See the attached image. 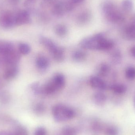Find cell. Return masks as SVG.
<instances>
[{"instance_id":"6da1fadb","label":"cell","mask_w":135,"mask_h":135,"mask_svg":"<svg viewBox=\"0 0 135 135\" xmlns=\"http://www.w3.org/2000/svg\"><path fill=\"white\" fill-rule=\"evenodd\" d=\"M52 113L55 119L59 122L70 119L74 116V112L72 109L62 104L55 105Z\"/></svg>"},{"instance_id":"7a4b0ae2","label":"cell","mask_w":135,"mask_h":135,"mask_svg":"<svg viewBox=\"0 0 135 135\" xmlns=\"http://www.w3.org/2000/svg\"><path fill=\"white\" fill-rule=\"evenodd\" d=\"M105 38L103 34L99 33L84 38L80 42V46L84 49L100 50L102 43Z\"/></svg>"},{"instance_id":"3957f363","label":"cell","mask_w":135,"mask_h":135,"mask_svg":"<svg viewBox=\"0 0 135 135\" xmlns=\"http://www.w3.org/2000/svg\"><path fill=\"white\" fill-rule=\"evenodd\" d=\"M0 25L4 28L12 27L15 25V15L9 11L2 13L0 16Z\"/></svg>"},{"instance_id":"277c9868","label":"cell","mask_w":135,"mask_h":135,"mask_svg":"<svg viewBox=\"0 0 135 135\" xmlns=\"http://www.w3.org/2000/svg\"><path fill=\"white\" fill-rule=\"evenodd\" d=\"M40 42L51 53L53 57L59 54L63 51L62 48L58 47L52 40L46 37H41Z\"/></svg>"},{"instance_id":"5b68a950","label":"cell","mask_w":135,"mask_h":135,"mask_svg":"<svg viewBox=\"0 0 135 135\" xmlns=\"http://www.w3.org/2000/svg\"><path fill=\"white\" fill-rule=\"evenodd\" d=\"M20 54L14 50L11 53L2 56L3 62L7 66L17 65L20 59Z\"/></svg>"},{"instance_id":"8992f818","label":"cell","mask_w":135,"mask_h":135,"mask_svg":"<svg viewBox=\"0 0 135 135\" xmlns=\"http://www.w3.org/2000/svg\"><path fill=\"white\" fill-rule=\"evenodd\" d=\"M30 21L29 13L25 10L20 11L15 15V25H21L28 23Z\"/></svg>"},{"instance_id":"52a82bcc","label":"cell","mask_w":135,"mask_h":135,"mask_svg":"<svg viewBox=\"0 0 135 135\" xmlns=\"http://www.w3.org/2000/svg\"><path fill=\"white\" fill-rule=\"evenodd\" d=\"M90 84L93 88L100 90H104L106 89V83L100 78L93 76L90 79Z\"/></svg>"},{"instance_id":"ba28073f","label":"cell","mask_w":135,"mask_h":135,"mask_svg":"<svg viewBox=\"0 0 135 135\" xmlns=\"http://www.w3.org/2000/svg\"><path fill=\"white\" fill-rule=\"evenodd\" d=\"M51 81L57 91L63 89L65 84V76L61 74H55Z\"/></svg>"},{"instance_id":"9c48e42d","label":"cell","mask_w":135,"mask_h":135,"mask_svg":"<svg viewBox=\"0 0 135 135\" xmlns=\"http://www.w3.org/2000/svg\"><path fill=\"white\" fill-rule=\"evenodd\" d=\"M19 69L17 65L8 66L4 72V78L6 80H11L15 78L18 74Z\"/></svg>"},{"instance_id":"30bf717a","label":"cell","mask_w":135,"mask_h":135,"mask_svg":"<svg viewBox=\"0 0 135 135\" xmlns=\"http://www.w3.org/2000/svg\"><path fill=\"white\" fill-rule=\"evenodd\" d=\"M14 51V46L12 43L0 41V55L4 56Z\"/></svg>"},{"instance_id":"8fae6325","label":"cell","mask_w":135,"mask_h":135,"mask_svg":"<svg viewBox=\"0 0 135 135\" xmlns=\"http://www.w3.org/2000/svg\"><path fill=\"white\" fill-rule=\"evenodd\" d=\"M36 65L37 67L40 70H45L49 67L50 62L46 57L39 56L36 59Z\"/></svg>"},{"instance_id":"7c38bea8","label":"cell","mask_w":135,"mask_h":135,"mask_svg":"<svg viewBox=\"0 0 135 135\" xmlns=\"http://www.w3.org/2000/svg\"><path fill=\"white\" fill-rule=\"evenodd\" d=\"M93 100L96 104L98 105H102L106 102V97L103 93L98 92L94 95Z\"/></svg>"},{"instance_id":"4fadbf2b","label":"cell","mask_w":135,"mask_h":135,"mask_svg":"<svg viewBox=\"0 0 135 135\" xmlns=\"http://www.w3.org/2000/svg\"><path fill=\"white\" fill-rule=\"evenodd\" d=\"M72 57L74 61H82L85 59L86 54L82 51H77L73 53Z\"/></svg>"},{"instance_id":"5bb4252c","label":"cell","mask_w":135,"mask_h":135,"mask_svg":"<svg viewBox=\"0 0 135 135\" xmlns=\"http://www.w3.org/2000/svg\"><path fill=\"white\" fill-rule=\"evenodd\" d=\"M18 52L20 54H28L31 50V47L29 45L25 43H21L18 45Z\"/></svg>"},{"instance_id":"9a60e30c","label":"cell","mask_w":135,"mask_h":135,"mask_svg":"<svg viewBox=\"0 0 135 135\" xmlns=\"http://www.w3.org/2000/svg\"><path fill=\"white\" fill-rule=\"evenodd\" d=\"M111 89L113 93L117 94H122L125 93L126 88L122 84H115L111 86Z\"/></svg>"},{"instance_id":"2e32d148","label":"cell","mask_w":135,"mask_h":135,"mask_svg":"<svg viewBox=\"0 0 135 135\" xmlns=\"http://www.w3.org/2000/svg\"><path fill=\"white\" fill-rule=\"evenodd\" d=\"M55 32L57 35L63 36L67 33V29L64 25H59L55 28Z\"/></svg>"},{"instance_id":"e0dca14e","label":"cell","mask_w":135,"mask_h":135,"mask_svg":"<svg viewBox=\"0 0 135 135\" xmlns=\"http://www.w3.org/2000/svg\"><path fill=\"white\" fill-rule=\"evenodd\" d=\"M31 87L32 90L35 94H42V87L38 83H32Z\"/></svg>"},{"instance_id":"ac0fdd59","label":"cell","mask_w":135,"mask_h":135,"mask_svg":"<svg viewBox=\"0 0 135 135\" xmlns=\"http://www.w3.org/2000/svg\"><path fill=\"white\" fill-rule=\"evenodd\" d=\"M126 76L129 79H135V68L133 67H129L126 71Z\"/></svg>"},{"instance_id":"d6986e66","label":"cell","mask_w":135,"mask_h":135,"mask_svg":"<svg viewBox=\"0 0 135 135\" xmlns=\"http://www.w3.org/2000/svg\"><path fill=\"white\" fill-rule=\"evenodd\" d=\"M105 134L106 135H118L119 132L115 127L110 126L105 129Z\"/></svg>"},{"instance_id":"ffe728a7","label":"cell","mask_w":135,"mask_h":135,"mask_svg":"<svg viewBox=\"0 0 135 135\" xmlns=\"http://www.w3.org/2000/svg\"><path fill=\"white\" fill-rule=\"evenodd\" d=\"M133 6V3L131 0H124L122 3L123 8L126 11L131 10Z\"/></svg>"},{"instance_id":"44dd1931","label":"cell","mask_w":135,"mask_h":135,"mask_svg":"<svg viewBox=\"0 0 135 135\" xmlns=\"http://www.w3.org/2000/svg\"><path fill=\"white\" fill-rule=\"evenodd\" d=\"M109 70V67L105 64H103L99 67L98 74L101 76H105Z\"/></svg>"},{"instance_id":"7402d4cb","label":"cell","mask_w":135,"mask_h":135,"mask_svg":"<svg viewBox=\"0 0 135 135\" xmlns=\"http://www.w3.org/2000/svg\"><path fill=\"white\" fill-rule=\"evenodd\" d=\"M64 135H76L75 131L73 128L70 127H67L64 129Z\"/></svg>"},{"instance_id":"603a6c76","label":"cell","mask_w":135,"mask_h":135,"mask_svg":"<svg viewBox=\"0 0 135 135\" xmlns=\"http://www.w3.org/2000/svg\"><path fill=\"white\" fill-rule=\"evenodd\" d=\"M14 135H28L27 132L23 128H19L16 131Z\"/></svg>"},{"instance_id":"cb8c5ba5","label":"cell","mask_w":135,"mask_h":135,"mask_svg":"<svg viewBox=\"0 0 135 135\" xmlns=\"http://www.w3.org/2000/svg\"><path fill=\"white\" fill-rule=\"evenodd\" d=\"M35 135H47L46 131L43 128H38L36 130Z\"/></svg>"},{"instance_id":"d4e9b609","label":"cell","mask_w":135,"mask_h":135,"mask_svg":"<svg viewBox=\"0 0 135 135\" xmlns=\"http://www.w3.org/2000/svg\"><path fill=\"white\" fill-rule=\"evenodd\" d=\"M8 94L4 91L0 92V100H6L8 98Z\"/></svg>"},{"instance_id":"484cf974","label":"cell","mask_w":135,"mask_h":135,"mask_svg":"<svg viewBox=\"0 0 135 135\" xmlns=\"http://www.w3.org/2000/svg\"><path fill=\"white\" fill-rule=\"evenodd\" d=\"M44 107L43 105L41 104H38L35 107V110L37 112H41L44 110Z\"/></svg>"},{"instance_id":"4316f807","label":"cell","mask_w":135,"mask_h":135,"mask_svg":"<svg viewBox=\"0 0 135 135\" xmlns=\"http://www.w3.org/2000/svg\"><path fill=\"white\" fill-rule=\"evenodd\" d=\"M8 1L12 4L16 5L19 3L20 0H8Z\"/></svg>"},{"instance_id":"83f0119b","label":"cell","mask_w":135,"mask_h":135,"mask_svg":"<svg viewBox=\"0 0 135 135\" xmlns=\"http://www.w3.org/2000/svg\"><path fill=\"white\" fill-rule=\"evenodd\" d=\"M131 53L133 57H135V46L132 47L131 50Z\"/></svg>"},{"instance_id":"f1b7e54d","label":"cell","mask_w":135,"mask_h":135,"mask_svg":"<svg viewBox=\"0 0 135 135\" xmlns=\"http://www.w3.org/2000/svg\"><path fill=\"white\" fill-rule=\"evenodd\" d=\"M0 135H12L6 132L2 131L0 132Z\"/></svg>"},{"instance_id":"f546056e","label":"cell","mask_w":135,"mask_h":135,"mask_svg":"<svg viewBox=\"0 0 135 135\" xmlns=\"http://www.w3.org/2000/svg\"><path fill=\"white\" fill-rule=\"evenodd\" d=\"M72 1H73L74 2L77 3V2H80L81 1L83 0H72Z\"/></svg>"},{"instance_id":"4dcf8cb0","label":"cell","mask_w":135,"mask_h":135,"mask_svg":"<svg viewBox=\"0 0 135 135\" xmlns=\"http://www.w3.org/2000/svg\"></svg>"}]
</instances>
